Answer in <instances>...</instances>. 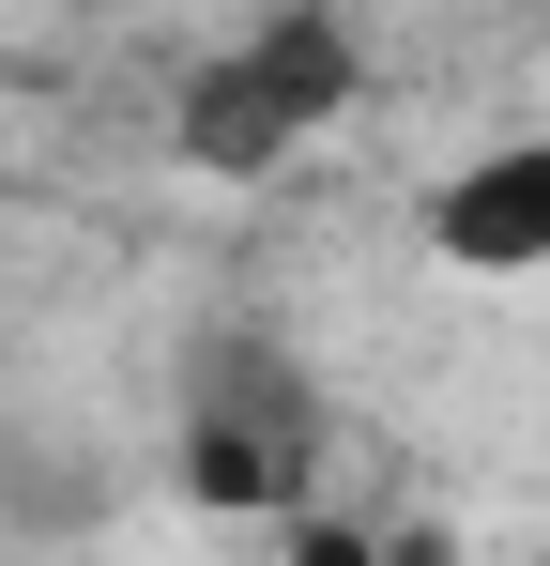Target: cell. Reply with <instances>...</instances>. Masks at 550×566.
Returning a JSON list of instances; mask_svg holds the SVG:
<instances>
[{
    "label": "cell",
    "mask_w": 550,
    "mask_h": 566,
    "mask_svg": "<svg viewBox=\"0 0 550 566\" xmlns=\"http://www.w3.org/2000/svg\"><path fill=\"white\" fill-rule=\"evenodd\" d=\"M367 93H382V46H367L352 0H261V15H230L169 77V154L199 185H275V169H306Z\"/></svg>",
    "instance_id": "6da1fadb"
},
{
    "label": "cell",
    "mask_w": 550,
    "mask_h": 566,
    "mask_svg": "<svg viewBox=\"0 0 550 566\" xmlns=\"http://www.w3.org/2000/svg\"><path fill=\"white\" fill-rule=\"evenodd\" d=\"M337 460V413L290 337H199L183 353V413H169V474L214 521H290Z\"/></svg>",
    "instance_id": "7a4b0ae2"
},
{
    "label": "cell",
    "mask_w": 550,
    "mask_h": 566,
    "mask_svg": "<svg viewBox=\"0 0 550 566\" xmlns=\"http://www.w3.org/2000/svg\"><path fill=\"white\" fill-rule=\"evenodd\" d=\"M413 230H429L444 276H489V291L550 276V138H474L444 185L413 199Z\"/></svg>",
    "instance_id": "3957f363"
}]
</instances>
